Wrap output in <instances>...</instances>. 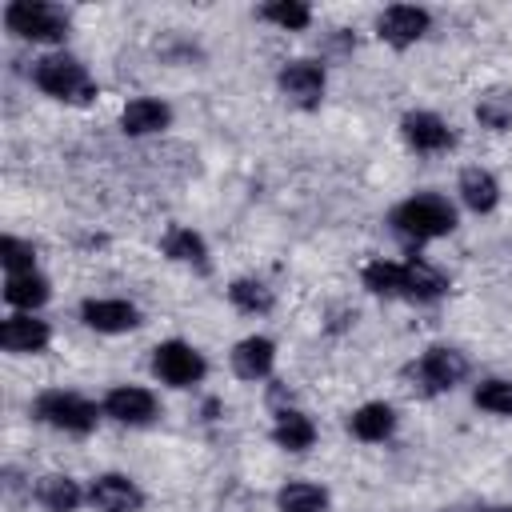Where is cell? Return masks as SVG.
Masks as SVG:
<instances>
[{"label":"cell","mask_w":512,"mask_h":512,"mask_svg":"<svg viewBox=\"0 0 512 512\" xmlns=\"http://www.w3.org/2000/svg\"><path fill=\"white\" fill-rule=\"evenodd\" d=\"M388 224H392L404 240L424 244V240L448 236V232L456 228V208H452L444 196H436V192H416V196H408V200H400V204L392 208Z\"/></svg>","instance_id":"6da1fadb"},{"label":"cell","mask_w":512,"mask_h":512,"mask_svg":"<svg viewBox=\"0 0 512 512\" xmlns=\"http://www.w3.org/2000/svg\"><path fill=\"white\" fill-rule=\"evenodd\" d=\"M32 80L40 92H48L52 100H64V104H88L96 96V80L88 76V68L68 56V52H52V56H40L36 68H32Z\"/></svg>","instance_id":"7a4b0ae2"},{"label":"cell","mask_w":512,"mask_h":512,"mask_svg":"<svg viewBox=\"0 0 512 512\" xmlns=\"http://www.w3.org/2000/svg\"><path fill=\"white\" fill-rule=\"evenodd\" d=\"M4 24L20 40H36V44H60L68 36V12L48 0H12L4 8Z\"/></svg>","instance_id":"3957f363"},{"label":"cell","mask_w":512,"mask_h":512,"mask_svg":"<svg viewBox=\"0 0 512 512\" xmlns=\"http://www.w3.org/2000/svg\"><path fill=\"white\" fill-rule=\"evenodd\" d=\"M104 408H96L88 396L80 392H64V388H52V392H40L36 404H32V416L48 428H60V432H72V436H88L96 428Z\"/></svg>","instance_id":"277c9868"},{"label":"cell","mask_w":512,"mask_h":512,"mask_svg":"<svg viewBox=\"0 0 512 512\" xmlns=\"http://www.w3.org/2000/svg\"><path fill=\"white\" fill-rule=\"evenodd\" d=\"M412 384L424 392V396H440V392H452L464 376H468V356L460 348H448V344H436L428 348L412 368H408Z\"/></svg>","instance_id":"5b68a950"},{"label":"cell","mask_w":512,"mask_h":512,"mask_svg":"<svg viewBox=\"0 0 512 512\" xmlns=\"http://www.w3.org/2000/svg\"><path fill=\"white\" fill-rule=\"evenodd\" d=\"M152 372L172 388H192L208 376V360L188 340H164L152 348Z\"/></svg>","instance_id":"8992f818"},{"label":"cell","mask_w":512,"mask_h":512,"mask_svg":"<svg viewBox=\"0 0 512 512\" xmlns=\"http://www.w3.org/2000/svg\"><path fill=\"white\" fill-rule=\"evenodd\" d=\"M428 28H432V16H428V8H416V4H388L376 16V36L384 44H392V48L416 44Z\"/></svg>","instance_id":"52a82bcc"},{"label":"cell","mask_w":512,"mask_h":512,"mask_svg":"<svg viewBox=\"0 0 512 512\" xmlns=\"http://www.w3.org/2000/svg\"><path fill=\"white\" fill-rule=\"evenodd\" d=\"M276 84H280V92H284L292 104L316 108V104L324 100L328 76H324V64H316V60H288V64L276 72Z\"/></svg>","instance_id":"ba28073f"},{"label":"cell","mask_w":512,"mask_h":512,"mask_svg":"<svg viewBox=\"0 0 512 512\" xmlns=\"http://www.w3.org/2000/svg\"><path fill=\"white\" fill-rule=\"evenodd\" d=\"M88 504L96 512H140L144 508V492L132 476L124 472H100L88 484Z\"/></svg>","instance_id":"9c48e42d"},{"label":"cell","mask_w":512,"mask_h":512,"mask_svg":"<svg viewBox=\"0 0 512 512\" xmlns=\"http://www.w3.org/2000/svg\"><path fill=\"white\" fill-rule=\"evenodd\" d=\"M104 416H112L116 424H152L156 420V396L140 384H116L104 392Z\"/></svg>","instance_id":"30bf717a"},{"label":"cell","mask_w":512,"mask_h":512,"mask_svg":"<svg viewBox=\"0 0 512 512\" xmlns=\"http://www.w3.org/2000/svg\"><path fill=\"white\" fill-rule=\"evenodd\" d=\"M52 340V328L44 320H36L32 312H16V316H4L0 324V348L4 352H16V356H36L44 352Z\"/></svg>","instance_id":"8fae6325"},{"label":"cell","mask_w":512,"mask_h":512,"mask_svg":"<svg viewBox=\"0 0 512 512\" xmlns=\"http://www.w3.org/2000/svg\"><path fill=\"white\" fill-rule=\"evenodd\" d=\"M400 136H404L408 148L428 152V156H432V152H444V148L456 144L452 128H448L436 112H404V120H400Z\"/></svg>","instance_id":"7c38bea8"},{"label":"cell","mask_w":512,"mask_h":512,"mask_svg":"<svg viewBox=\"0 0 512 512\" xmlns=\"http://www.w3.org/2000/svg\"><path fill=\"white\" fill-rule=\"evenodd\" d=\"M80 320L92 328V332H132L140 324V308L128 304V300H84L80 304Z\"/></svg>","instance_id":"4fadbf2b"},{"label":"cell","mask_w":512,"mask_h":512,"mask_svg":"<svg viewBox=\"0 0 512 512\" xmlns=\"http://www.w3.org/2000/svg\"><path fill=\"white\" fill-rule=\"evenodd\" d=\"M172 124V108L156 96H136L120 108V128L124 136H152V132H164Z\"/></svg>","instance_id":"5bb4252c"},{"label":"cell","mask_w":512,"mask_h":512,"mask_svg":"<svg viewBox=\"0 0 512 512\" xmlns=\"http://www.w3.org/2000/svg\"><path fill=\"white\" fill-rule=\"evenodd\" d=\"M32 496H36V504L48 508V512H76V508L88 500V492H84L68 472H44V476H36Z\"/></svg>","instance_id":"9a60e30c"},{"label":"cell","mask_w":512,"mask_h":512,"mask_svg":"<svg viewBox=\"0 0 512 512\" xmlns=\"http://www.w3.org/2000/svg\"><path fill=\"white\" fill-rule=\"evenodd\" d=\"M444 292H448V276H444L436 264H428L424 256L404 260V296H408V300L432 304V300H440Z\"/></svg>","instance_id":"2e32d148"},{"label":"cell","mask_w":512,"mask_h":512,"mask_svg":"<svg viewBox=\"0 0 512 512\" xmlns=\"http://www.w3.org/2000/svg\"><path fill=\"white\" fill-rule=\"evenodd\" d=\"M276 364V344L268 336H244L236 348H232V372L240 380H264Z\"/></svg>","instance_id":"e0dca14e"},{"label":"cell","mask_w":512,"mask_h":512,"mask_svg":"<svg viewBox=\"0 0 512 512\" xmlns=\"http://www.w3.org/2000/svg\"><path fill=\"white\" fill-rule=\"evenodd\" d=\"M348 432L364 444H380L396 432V408L384 404V400H372V404H360L352 416H348Z\"/></svg>","instance_id":"ac0fdd59"},{"label":"cell","mask_w":512,"mask_h":512,"mask_svg":"<svg viewBox=\"0 0 512 512\" xmlns=\"http://www.w3.org/2000/svg\"><path fill=\"white\" fill-rule=\"evenodd\" d=\"M272 440L284 452H308L312 440H316V424L300 408H280L276 420H272Z\"/></svg>","instance_id":"d6986e66"},{"label":"cell","mask_w":512,"mask_h":512,"mask_svg":"<svg viewBox=\"0 0 512 512\" xmlns=\"http://www.w3.org/2000/svg\"><path fill=\"white\" fill-rule=\"evenodd\" d=\"M160 248H164V256L176 260V264H188V268H196V272H212V264H208V244H204V236L192 232V228H168V236L160 240Z\"/></svg>","instance_id":"ffe728a7"},{"label":"cell","mask_w":512,"mask_h":512,"mask_svg":"<svg viewBox=\"0 0 512 512\" xmlns=\"http://www.w3.org/2000/svg\"><path fill=\"white\" fill-rule=\"evenodd\" d=\"M460 200L472 212H492L500 204V180L488 168H464L460 172Z\"/></svg>","instance_id":"44dd1931"},{"label":"cell","mask_w":512,"mask_h":512,"mask_svg":"<svg viewBox=\"0 0 512 512\" xmlns=\"http://www.w3.org/2000/svg\"><path fill=\"white\" fill-rule=\"evenodd\" d=\"M48 296H52V288H48V280H44L40 272H16V276L4 280V300H8L12 308H20V312L40 308Z\"/></svg>","instance_id":"7402d4cb"},{"label":"cell","mask_w":512,"mask_h":512,"mask_svg":"<svg viewBox=\"0 0 512 512\" xmlns=\"http://www.w3.org/2000/svg\"><path fill=\"white\" fill-rule=\"evenodd\" d=\"M276 508L280 512H328V492L312 480H288L276 492Z\"/></svg>","instance_id":"603a6c76"},{"label":"cell","mask_w":512,"mask_h":512,"mask_svg":"<svg viewBox=\"0 0 512 512\" xmlns=\"http://www.w3.org/2000/svg\"><path fill=\"white\" fill-rule=\"evenodd\" d=\"M476 120L492 132L512 128V88H484L476 96Z\"/></svg>","instance_id":"cb8c5ba5"},{"label":"cell","mask_w":512,"mask_h":512,"mask_svg":"<svg viewBox=\"0 0 512 512\" xmlns=\"http://www.w3.org/2000/svg\"><path fill=\"white\" fill-rule=\"evenodd\" d=\"M228 300H232L240 312H248V316H264V312H272V304H276L272 288H268L264 280H252V276L232 280V284H228Z\"/></svg>","instance_id":"d4e9b609"},{"label":"cell","mask_w":512,"mask_h":512,"mask_svg":"<svg viewBox=\"0 0 512 512\" xmlns=\"http://www.w3.org/2000/svg\"><path fill=\"white\" fill-rule=\"evenodd\" d=\"M364 288L372 296H404V264L384 260V256L364 264Z\"/></svg>","instance_id":"484cf974"},{"label":"cell","mask_w":512,"mask_h":512,"mask_svg":"<svg viewBox=\"0 0 512 512\" xmlns=\"http://www.w3.org/2000/svg\"><path fill=\"white\" fill-rule=\"evenodd\" d=\"M260 20H268L284 32H304L312 24V8L300 4V0H272V4L260 8Z\"/></svg>","instance_id":"4316f807"},{"label":"cell","mask_w":512,"mask_h":512,"mask_svg":"<svg viewBox=\"0 0 512 512\" xmlns=\"http://www.w3.org/2000/svg\"><path fill=\"white\" fill-rule=\"evenodd\" d=\"M472 400L492 416H512V380H480Z\"/></svg>","instance_id":"83f0119b"},{"label":"cell","mask_w":512,"mask_h":512,"mask_svg":"<svg viewBox=\"0 0 512 512\" xmlns=\"http://www.w3.org/2000/svg\"><path fill=\"white\" fill-rule=\"evenodd\" d=\"M0 264H4L8 276H16V272H36V268H32V264H36V248H32L28 240H20V236H0Z\"/></svg>","instance_id":"f1b7e54d"},{"label":"cell","mask_w":512,"mask_h":512,"mask_svg":"<svg viewBox=\"0 0 512 512\" xmlns=\"http://www.w3.org/2000/svg\"><path fill=\"white\" fill-rule=\"evenodd\" d=\"M484 512H512V508H484Z\"/></svg>","instance_id":"f546056e"}]
</instances>
